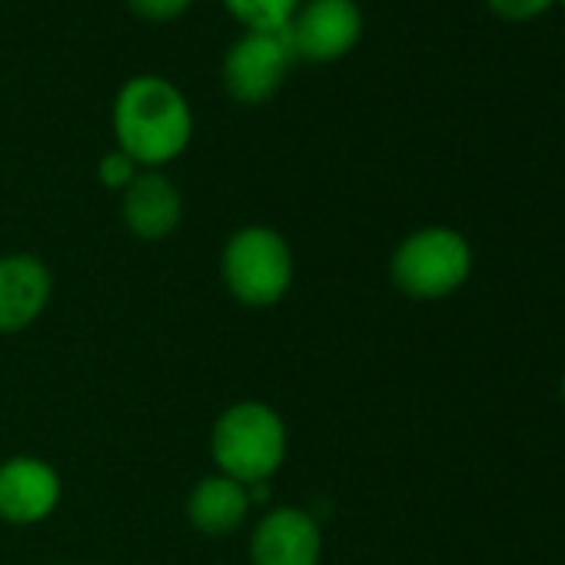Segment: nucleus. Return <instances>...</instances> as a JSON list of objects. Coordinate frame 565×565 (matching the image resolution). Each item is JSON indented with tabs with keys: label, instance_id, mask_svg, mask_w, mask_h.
I'll use <instances>...</instances> for the list:
<instances>
[{
	"label": "nucleus",
	"instance_id": "f257e3e1",
	"mask_svg": "<svg viewBox=\"0 0 565 565\" xmlns=\"http://www.w3.org/2000/svg\"><path fill=\"white\" fill-rule=\"evenodd\" d=\"M114 147L140 170H167L180 160L196 130L190 97L163 74H134L110 104Z\"/></svg>",
	"mask_w": 565,
	"mask_h": 565
},
{
	"label": "nucleus",
	"instance_id": "f3484780",
	"mask_svg": "<svg viewBox=\"0 0 565 565\" xmlns=\"http://www.w3.org/2000/svg\"><path fill=\"white\" fill-rule=\"evenodd\" d=\"M562 4H565V0H562Z\"/></svg>",
	"mask_w": 565,
	"mask_h": 565
},
{
	"label": "nucleus",
	"instance_id": "423d86ee",
	"mask_svg": "<svg viewBox=\"0 0 565 565\" xmlns=\"http://www.w3.org/2000/svg\"><path fill=\"white\" fill-rule=\"evenodd\" d=\"M363 28L366 21L356 0H303L282 31L297 64H337L356 51Z\"/></svg>",
	"mask_w": 565,
	"mask_h": 565
},
{
	"label": "nucleus",
	"instance_id": "9d476101",
	"mask_svg": "<svg viewBox=\"0 0 565 565\" xmlns=\"http://www.w3.org/2000/svg\"><path fill=\"white\" fill-rule=\"evenodd\" d=\"M183 193L167 170H140L120 193V220L140 243H163L183 223Z\"/></svg>",
	"mask_w": 565,
	"mask_h": 565
},
{
	"label": "nucleus",
	"instance_id": "9b49d317",
	"mask_svg": "<svg viewBox=\"0 0 565 565\" xmlns=\"http://www.w3.org/2000/svg\"><path fill=\"white\" fill-rule=\"evenodd\" d=\"M253 509H256L253 489L216 472V469L206 472L203 479H196L183 502L186 522L206 539H226V535L239 532Z\"/></svg>",
	"mask_w": 565,
	"mask_h": 565
},
{
	"label": "nucleus",
	"instance_id": "f03ea898",
	"mask_svg": "<svg viewBox=\"0 0 565 565\" xmlns=\"http://www.w3.org/2000/svg\"><path fill=\"white\" fill-rule=\"evenodd\" d=\"M290 456V429L276 406L263 399H236L210 426L213 469L243 482L269 486Z\"/></svg>",
	"mask_w": 565,
	"mask_h": 565
},
{
	"label": "nucleus",
	"instance_id": "7ed1b4c3",
	"mask_svg": "<svg viewBox=\"0 0 565 565\" xmlns=\"http://www.w3.org/2000/svg\"><path fill=\"white\" fill-rule=\"evenodd\" d=\"M216 273L236 307L273 310L297 282V253L276 226L243 223L223 239Z\"/></svg>",
	"mask_w": 565,
	"mask_h": 565
},
{
	"label": "nucleus",
	"instance_id": "4468645a",
	"mask_svg": "<svg viewBox=\"0 0 565 565\" xmlns=\"http://www.w3.org/2000/svg\"><path fill=\"white\" fill-rule=\"evenodd\" d=\"M137 173H140V167L124 153V150H107L100 160H97V183L107 190V193H124L134 180H137Z\"/></svg>",
	"mask_w": 565,
	"mask_h": 565
},
{
	"label": "nucleus",
	"instance_id": "0eeeda50",
	"mask_svg": "<svg viewBox=\"0 0 565 565\" xmlns=\"http://www.w3.org/2000/svg\"><path fill=\"white\" fill-rule=\"evenodd\" d=\"M327 552L320 519L303 505H269L249 529V565H320Z\"/></svg>",
	"mask_w": 565,
	"mask_h": 565
},
{
	"label": "nucleus",
	"instance_id": "39448f33",
	"mask_svg": "<svg viewBox=\"0 0 565 565\" xmlns=\"http://www.w3.org/2000/svg\"><path fill=\"white\" fill-rule=\"evenodd\" d=\"M294 64L287 31H239L223 54L220 84L233 104L263 107L282 90Z\"/></svg>",
	"mask_w": 565,
	"mask_h": 565
},
{
	"label": "nucleus",
	"instance_id": "f8f14e48",
	"mask_svg": "<svg viewBox=\"0 0 565 565\" xmlns=\"http://www.w3.org/2000/svg\"><path fill=\"white\" fill-rule=\"evenodd\" d=\"M239 31H282L303 0H220Z\"/></svg>",
	"mask_w": 565,
	"mask_h": 565
},
{
	"label": "nucleus",
	"instance_id": "1a4fd4ad",
	"mask_svg": "<svg viewBox=\"0 0 565 565\" xmlns=\"http://www.w3.org/2000/svg\"><path fill=\"white\" fill-rule=\"evenodd\" d=\"M54 269L44 256L18 249L0 256V337H21L51 310Z\"/></svg>",
	"mask_w": 565,
	"mask_h": 565
},
{
	"label": "nucleus",
	"instance_id": "20e7f679",
	"mask_svg": "<svg viewBox=\"0 0 565 565\" xmlns=\"http://www.w3.org/2000/svg\"><path fill=\"white\" fill-rule=\"evenodd\" d=\"M476 266L472 243L456 226H419L406 233L390 256L393 287L413 303H439L459 294Z\"/></svg>",
	"mask_w": 565,
	"mask_h": 565
},
{
	"label": "nucleus",
	"instance_id": "dca6fc26",
	"mask_svg": "<svg viewBox=\"0 0 565 565\" xmlns=\"http://www.w3.org/2000/svg\"><path fill=\"white\" fill-rule=\"evenodd\" d=\"M558 396H562V406H565V370H562V383H558Z\"/></svg>",
	"mask_w": 565,
	"mask_h": 565
},
{
	"label": "nucleus",
	"instance_id": "6e6552de",
	"mask_svg": "<svg viewBox=\"0 0 565 565\" xmlns=\"http://www.w3.org/2000/svg\"><path fill=\"white\" fill-rule=\"evenodd\" d=\"M64 502V479L54 462L34 452L0 459V522L31 529L47 522Z\"/></svg>",
	"mask_w": 565,
	"mask_h": 565
},
{
	"label": "nucleus",
	"instance_id": "2eb2a0df",
	"mask_svg": "<svg viewBox=\"0 0 565 565\" xmlns=\"http://www.w3.org/2000/svg\"><path fill=\"white\" fill-rule=\"evenodd\" d=\"M555 0H486V8L502 18V21H512V24H522V21H535L542 18Z\"/></svg>",
	"mask_w": 565,
	"mask_h": 565
},
{
	"label": "nucleus",
	"instance_id": "ddd939ff",
	"mask_svg": "<svg viewBox=\"0 0 565 565\" xmlns=\"http://www.w3.org/2000/svg\"><path fill=\"white\" fill-rule=\"evenodd\" d=\"M127 11L143 21V24H153V28H163V24H177L183 21L196 0H124Z\"/></svg>",
	"mask_w": 565,
	"mask_h": 565
}]
</instances>
